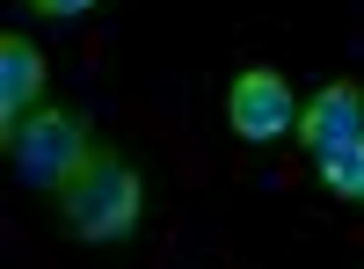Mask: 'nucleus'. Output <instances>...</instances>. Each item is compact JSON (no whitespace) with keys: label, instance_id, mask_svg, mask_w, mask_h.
<instances>
[{"label":"nucleus","instance_id":"1","mask_svg":"<svg viewBox=\"0 0 364 269\" xmlns=\"http://www.w3.org/2000/svg\"><path fill=\"white\" fill-rule=\"evenodd\" d=\"M146 219V182L124 153H102L87 160L66 190H58V226L73 233V241H132Z\"/></svg>","mask_w":364,"mask_h":269},{"label":"nucleus","instance_id":"2","mask_svg":"<svg viewBox=\"0 0 364 269\" xmlns=\"http://www.w3.org/2000/svg\"><path fill=\"white\" fill-rule=\"evenodd\" d=\"M102 146H95V131H87V116H73V109H29L22 124L8 131V160H15V175L29 190H66L73 175L95 160Z\"/></svg>","mask_w":364,"mask_h":269},{"label":"nucleus","instance_id":"3","mask_svg":"<svg viewBox=\"0 0 364 269\" xmlns=\"http://www.w3.org/2000/svg\"><path fill=\"white\" fill-rule=\"evenodd\" d=\"M226 124H233V138H248V146H277L284 131H299L291 80L277 66H240L233 87H226Z\"/></svg>","mask_w":364,"mask_h":269},{"label":"nucleus","instance_id":"4","mask_svg":"<svg viewBox=\"0 0 364 269\" xmlns=\"http://www.w3.org/2000/svg\"><path fill=\"white\" fill-rule=\"evenodd\" d=\"M357 138H364V87L357 80H328L321 95L299 109V146H306L314 160H328V153H343Z\"/></svg>","mask_w":364,"mask_h":269},{"label":"nucleus","instance_id":"5","mask_svg":"<svg viewBox=\"0 0 364 269\" xmlns=\"http://www.w3.org/2000/svg\"><path fill=\"white\" fill-rule=\"evenodd\" d=\"M29 109H44V51L8 29L0 37V131H15Z\"/></svg>","mask_w":364,"mask_h":269},{"label":"nucleus","instance_id":"6","mask_svg":"<svg viewBox=\"0 0 364 269\" xmlns=\"http://www.w3.org/2000/svg\"><path fill=\"white\" fill-rule=\"evenodd\" d=\"M321 182H328V197H350V204H364V138L321 160Z\"/></svg>","mask_w":364,"mask_h":269},{"label":"nucleus","instance_id":"7","mask_svg":"<svg viewBox=\"0 0 364 269\" xmlns=\"http://www.w3.org/2000/svg\"><path fill=\"white\" fill-rule=\"evenodd\" d=\"M29 8H37V15H87L95 0H29Z\"/></svg>","mask_w":364,"mask_h":269}]
</instances>
